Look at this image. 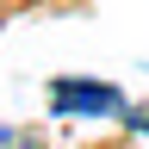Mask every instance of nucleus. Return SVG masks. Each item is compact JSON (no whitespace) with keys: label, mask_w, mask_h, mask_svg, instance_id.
<instances>
[{"label":"nucleus","mask_w":149,"mask_h":149,"mask_svg":"<svg viewBox=\"0 0 149 149\" xmlns=\"http://www.w3.org/2000/svg\"><path fill=\"white\" fill-rule=\"evenodd\" d=\"M130 118V130H149V106H137V112H124Z\"/></svg>","instance_id":"obj_2"},{"label":"nucleus","mask_w":149,"mask_h":149,"mask_svg":"<svg viewBox=\"0 0 149 149\" xmlns=\"http://www.w3.org/2000/svg\"><path fill=\"white\" fill-rule=\"evenodd\" d=\"M50 112H124V100H118V87H106V81H56L50 87Z\"/></svg>","instance_id":"obj_1"}]
</instances>
